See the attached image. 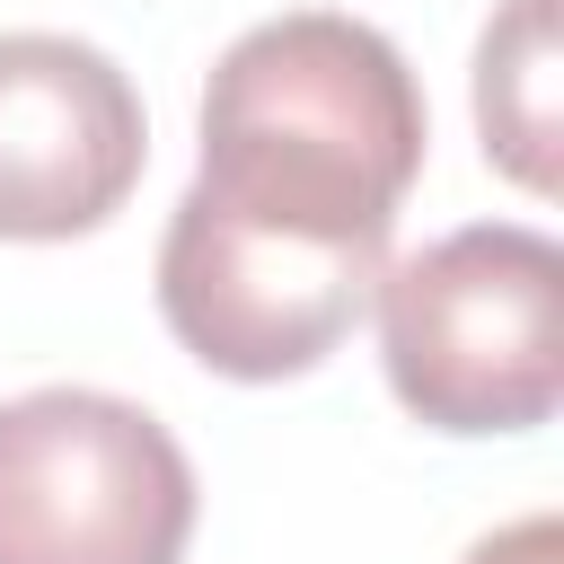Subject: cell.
<instances>
[{
	"mask_svg": "<svg viewBox=\"0 0 564 564\" xmlns=\"http://www.w3.org/2000/svg\"><path fill=\"white\" fill-rule=\"evenodd\" d=\"M423 141V88L405 53L344 9H291L212 62L203 167L185 194L256 238L388 264Z\"/></svg>",
	"mask_w": 564,
	"mask_h": 564,
	"instance_id": "1",
	"label": "cell"
},
{
	"mask_svg": "<svg viewBox=\"0 0 564 564\" xmlns=\"http://www.w3.org/2000/svg\"><path fill=\"white\" fill-rule=\"evenodd\" d=\"M379 361L414 423L485 441L538 432L564 397V247L529 220H476L388 264Z\"/></svg>",
	"mask_w": 564,
	"mask_h": 564,
	"instance_id": "2",
	"label": "cell"
},
{
	"mask_svg": "<svg viewBox=\"0 0 564 564\" xmlns=\"http://www.w3.org/2000/svg\"><path fill=\"white\" fill-rule=\"evenodd\" d=\"M194 467L176 432L106 388H26L0 405V564H176Z\"/></svg>",
	"mask_w": 564,
	"mask_h": 564,
	"instance_id": "3",
	"label": "cell"
},
{
	"mask_svg": "<svg viewBox=\"0 0 564 564\" xmlns=\"http://www.w3.org/2000/svg\"><path fill=\"white\" fill-rule=\"evenodd\" d=\"M379 273V256L256 238L185 194L159 238V317L220 379H300L352 335Z\"/></svg>",
	"mask_w": 564,
	"mask_h": 564,
	"instance_id": "4",
	"label": "cell"
},
{
	"mask_svg": "<svg viewBox=\"0 0 564 564\" xmlns=\"http://www.w3.org/2000/svg\"><path fill=\"white\" fill-rule=\"evenodd\" d=\"M141 88L79 35H0V238H88L141 185Z\"/></svg>",
	"mask_w": 564,
	"mask_h": 564,
	"instance_id": "5",
	"label": "cell"
},
{
	"mask_svg": "<svg viewBox=\"0 0 564 564\" xmlns=\"http://www.w3.org/2000/svg\"><path fill=\"white\" fill-rule=\"evenodd\" d=\"M476 132L502 176L529 194H555V150H564V44H555V0H511L485 44H476Z\"/></svg>",
	"mask_w": 564,
	"mask_h": 564,
	"instance_id": "6",
	"label": "cell"
},
{
	"mask_svg": "<svg viewBox=\"0 0 564 564\" xmlns=\"http://www.w3.org/2000/svg\"><path fill=\"white\" fill-rule=\"evenodd\" d=\"M467 564H564V520H555V511H529V520L476 538Z\"/></svg>",
	"mask_w": 564,
	"mask_h": 564,
	"instance_id": "7",
	"label": "cell"
}]
</instances>
